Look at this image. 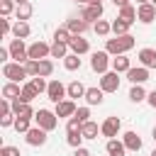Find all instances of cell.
Wrapping results in <instances>:
<instances>
[{
	"label": "cell",
	"instance_id": "obj_21",
	"mask_svg": "<svg viewBox=\"0 0 156 156\" xmlns=\"http://www.w3.org/2000/svg\"><path fill=\"white\" fill-rule=\"evenodd\" d=\"M132 68V61H129V56L127 54H122V56H115L112 58V71L115 73H127Z\"/></svg>",
	"mask_w": 156,
	"mask_h": 156
},
{
	"label": "cell",
	"instance_id": "obj_52",
	"mask_svg": "<svg viewBox=\"0 0 156 156\" xmlns=\"http://www.w3.org/2000/svg\"><path fill=\"white\" fill-rule=\"evenodd\" d=\"M15 2H17V5H22V2H29V0H15Z\"/></svg>",
	"mask_w": 156,
	"mask_h": 156
},
{
	"label": "cell",
	"instance_id": "obj_42",
	"mask_svg": "<svg viewBox=\"0 0 156 156\" xmlns=\"http://www.w3.org/2000/svg\"><path fill=\"white\" fill-rule=\"evenodd\" d=\"M0 34H2V37L12 34V24H10V20H7V17H2V20H0Z\"/></svg>",
	"mask_w": 156,
	"mask_h": 156
},
{
	"label": "cell",
	"instance_id": "obj_36",
	"mask_svg": "<svg viewBox=\"0 0 156 156\" xmlns=\"http://www.w3.org/2000/svg\"><path fill=\"white\" fill-rule=\"evenodd\" d=\"M71 32H68V27H58L56 32H54V41H61V44H68L71 41Z\"/></svg>",
	"mask_w": 156,
	"mask_h": 156
},
{
	"label": "cell",
	"instance_id": "obj_28",
	"mask_svg": "<svg viewBox=\"0 0 156 156\" xmlns=\"http://www.w3.org/2000/svg\"><path fill=\"white\" fill-rule=\"evenodd\" d=\"M83 132L80 129H76V132H66V144L68 146H73V149H78V146H83Z\"/></svg>",
	"mask_w": 156,
	"mask_h": 156
},
{
	"label": "cell",
	"instance_id": "obj_48",
	"mask_svg": "<svg viewBox=\"0 0 156 156\" xmlns=\"http://www.w3.org/2000/svg\"><path fill=\"white\" fill-rule=\"evenodd\" d=\"M115 2V7H124V5H129V0H112Z\"/></svg>",
	"mask_w": 156,
	"mask_h": 156
},
{
	"label": "cell",
	"instance_id": "obj_41",
	"mask_svg": "<svg viewBox=\"0 0 156 156\" xmlns=\"http://www.w3.org/2000/svg\"><path fill=\"white\" fill-rule=\"evenodd\" d=\"M15 119H17V115H15V112L2 115V117H0V127H15Z\"/></svg>",
	"mask_w": 156,
	"mask_h": 156
},
{
	"label": "cell",
	"instance_id": "obj_53",
	"mask_svg": "<svg viewBox=\"0 0 156 156\" xmlns=\"http://www.w3.org/2000/svg\"><path fill=\"white\" fill-rule=\"evenodd\" d=\"M73 2H83V5H85V2H88V0H73Z\"/></svg>",
	"mask_w": 156,
	"mask_h": 156
},
{
	"label": "cell",
	"instance_id": "obj_13",
	"mask_svg": "<svg viewBox=\"0 0 156 156\" xmlns=\"http://www.w3.org/2000/svg\"><path fill=\"white\" fill-rule=\"evenodd\" d=\"M136 20H139L141 24H151V22L156 20V7H154L151 2L139 5V7H136Z\"/></svg>",
	"mask_w": 156,
	"mask_h": 156
},
{
	"label": "cell",
	"instance_id": "obj_2",
	"mask_svg": "<svg viewBox=\"0 0 156 156\" xmlns=\"http://www.w3.org/2000/svg\"><path fill=\"white\" fill-rule=\"evenodd\" d=\"M2 76L12 83H22L29 73L24 68V63H17V61H10V63H2Z\"/></svg>",
	"mask_w": 156,
	"mask_h": 156
},
{
	"label": "cell",
	"instance_id": "obj_15",
	"mask_svg": "<svg viewBox=\"0 0 156 156\" xmlns=\"http://www.w3.org/2000/svg\"><path fill=\"white\" fill-rule=\"evenodd\" d=\"M68 49H71V54L83 56V54H88V51H90V44H88V39H83V37H71Z\"/></svg>",
	"mask_w": 156,
	"mask_h": 156
},
{
	"label": "cell",
	"instance_id": "obj_39",
	"mask_svg": "<svg viewBox=\"0 0 156 156\" xmlns=\"http://www.w3.org/2000/svg\"><path fill=\"white\" fill-rule=\"evenodd\" d=\"M32 83H34V88L39 90V95H41V93H46V88H49V83H46L41 76H34V78H32Z\"/></svg>",
	"mask_w": 156,
	"mask_h": 156
},
{
	"label": "cell",
	"instance_id": "obj_25",
	"mask_svg": "<svg viewBox=\"0 0 156 156\" xmlns=\"http://www.w3.org/2000/svg\"><path fill=\"white\" fill-rule=\"evenodd\" d=\"M34 98H39V90H37V88H34V83L29 80V83H24V85H22V95H20V100H22V102H32Z\"/></svg>",
	"mask_w": 156,
	"mask_h": 156
},
{
	"label": "cell",
	"instance_id": "obj_1",
	"mask_svg": "<svg viewBox=\"0 0 156 156\" xmlns=\"http://www.w3.org/2000/svg\"><path fill=\"white\" fill-rule=\"evenodd\" d=\"M134 37L132 34H124V37H115V39H107L105 41V51L110 54V56H122V54H127L129 49H134Z\"/></svg>",
	"mask_w": 156,
	"mask_h": 156
},
{
	"label": "cell",
	"instance_id": "obj_30",
	"mask_svg": "<svg viewBox=\"0 0 156 156\" xmlns=\"http://www.w3.org/2000/svg\"><path fill=\"white\" fill-rule=\"evenodd\" d=\"M93 32H95L98 37H107V34L112 32V22H107V20H98V22L93 24Z\"/></svg>",
	"mask_w": 156,
	"mask_h": 156
},
{
	"label": "cell",
	"instance_id": "obj_51",
	"mask_svg": "<svg viewBox=\"0 0 156 156\" xmlns=\"http://www.w3.org/2000/svg\"><path fill=\"white\" fill-rule=\"evenodd\" d=\"M151 136H154V141H156V127H154V129H151Z\"/></svg>",
	"mask_w": 156,
	"mask_h": 156
},
{
	"label": "cell",
	"instance_id": "obj_49",
	"mask_svg": "<svg viewBox=\"0 0 156 156\" xmlns=\"http://www.w3.org/2000/svg\"><path fill=\"white\" fill-rule=\"evenodd\" d=\"M85 5H102V0H88Z\"/></svg>",
	"mask_w": 156,
	"mask_h": 156
},
{
	"label": "cell",
	"instance_id": "obj_22",
	"mask_svg": "<svg viewBox=\"0 0 156 156\" xmlns=\"http://www.w3.org/2000/svg\"><path fill=\"white\" fill-rule=\"evenodd\" d=\"M66 90H68V100H76V98H85V85L80 83V80H73V83H68L66 85Z\"/></svg>",
	"mask_w": 156,
	"mask_h": 156
},
{
	"label": "cell",
	"instance_id": "obj_3",
	"mask_svg": "<svg viewBox=\"0 0 156 156\" xmlns=\"http://www.w3.org/2000/svg\"><path fill=\"white\" fill-rule=\"evenodd\" d=\"M34 122H37V127H41V129H46V132H54L56 127H58V117H56V112H51V110H37V115H34Z\"/></svg>",
	"mask_w": 156,
	"mask_h": 156
},
{
	"label": "cell",
	"instance_id": "obj_47",
	"mask_svg": "<svg viewBox=\"0 0 156 156\" xmlns=\"http://www.w3.org/2000/svg\"><path fill=\"white\" fill-rule=\"evenodd\" d=\"M146 102H149V105H151V107L156 110V90H151V93L146 95Z\"/></svg>",
	"mask_w": 156,
	"mask_h": 156
},
{
	"label": "cell",
	"instance_id": "obj_9",
	"mask_svg": "<svg viewBox=\"0 0 156 156\" xmlns=\"http://www.w3.org/2000/svg\"><path fill=\"white\" fill-rule=\"evenodd\" d=\"M119 129H122L119 117H107V119L100 124V134H102V136H107V139H115V136L119 134Z\"/></svg>",
	"mask_w": 156,
	"mask_h": 156
},
{
	"label": "cell",
	"instance_id": "obj_34",
	"mask_svg": "<svg viewBox=\"0 0 156 156\" xmlns=\"http://www.w3.org/2000/svg\"><path fill=\"white\" fill-rule=\"evenodd\" d=\"M146 95H149V93H146L141 85H132V88H129V100H132V102H144Z\"/></svg>",
	"mask_w": 156,
	"mask_h": 156
},
{
	"label": "cell",
	"instance_id": "obj_35",
	"mask_svg": "<svg viewBox=\"0 0 156 156\" xmlns=\"http://www.w3.org/2000/svg\"><path fill=\"white\" fill-rule=\"evenodd\" d=\"M80 63H83V61H80V56H76V54H68V56L63 58V68H66V71H78Z\"/></svg>",
	"mask_w": 156,
	"mask_h": 156
},
{
	"label": "cell",
	"instance_id": "obj_29",
	"mask_svg": "<svg viewBox=\"0 0 156 156\" xmlns=\"http://www.w3.org/2000/svg\"><path fill=\"white\" fill-rule=\"evenodd\" d=\"M129 27H132L129 22H124V20L117 17V20L112 22V34H115V37H124V34H129Z\"/></svg>",
	"mask_w": 156,
	"mask_h": 156
},
{
	"label": "cell",
	"instance_id": "obj_24",
	"mask_svg": "<svg viewBox=\"0 0 156 156\" xmlns=\"http://www.w3.org/2000/svg\"><path fill=\"white\" fill-rule=\"evenodd\" d=\"M29 34H32V27L27 22H15L12 24V37L15 39H27Z\"/></svg>",
	"mask_w": 156,
	"mask_h": 156
},
{
	"label": "cell",
	"instance_id": "obj_7",
	"mask_svg": "<svg viewBox=\"0 0 156 156\" xmlns=\"http://www.w3.org/2000/svg\"><path fill=\"white\" fill-rule=\"evenodd\" d=\"M100 90L102 93H117L119 90V73L107 71L105 76H100Z\"/></svg>",
	"mask_w": 156,
	"mask_h": 156
},
{
	"label": "cell",
	"instance_id": "obj_16",
	"mask_svg": "<svg viewBox=\"0 0 156 156\" xmlns=\"http://www.w3.org/2000/svg\"><path fill=\"white\" fill-rule=\"evenodd\" d=\"M76 110H78V107H76V102L66 98V100H61V102L56 105V110H54V112H56V117H73V115H76Z\"/></svg>",
	"mask_w": 156,
	"mask_h": 156
},
{
	"label": "cell",
	"instance_id": "obj_26",
	"mask_svg": "<svg viewBox=\"0 0 156 156\" xmlns=\"http://www.w3.org/2000/svg\"><path fill=\"white\" fill-rule=\"evenodd\" d=\"M32 2H22V5H17V10H15V17H17V22H27L29 17H32Z\"/></svg>",
	"mask_w": 156,
	"mask_h": 156
},
{
	"label": "cell",
	"instance_id": "obj_31",
	"mask_svg": "<svg viewBox=\"0 0 156 156\" xmlns=\"http://www.w3.org/2000/svg\"><path fill=\"white\" fill-rule=\"evenodd\" d=\"M51 73H54V61H51V58H41L39 66H37V76L46 78V76H51Z\"/></svg>",
	"mask_w": 156,
	"mask_h": 156
},
{
	"label": "cell",
	"instance_id": "obj_12",
	"mask_svg": "<svg viewBox=\"0 0 156 156\" xmlns=\"http://www.w3.org/2000/svg\"><path fill=\"white\" fill-rule=\"evenodd\" d=\"M136 58H139V66H144V68H156V49H149V46H144V49H139V54H136Z\"/></svg>",
	"mask_w": 156,
	"mask_h": 156
},
{
	"label": "cell",
	"instance_id": "obj_20",
	"mask_svg": "<svg viewBox=\"0 0 156 156\" xmlns=\"http://www.w3.org/2000/svg\"><path fill=\"white\" fill-rule=\"evenodd\" d=\"M66 27H68V32H71L73 37H83V32L88 29V22H85V20H80V17H76V20H68V22H66Z\"/></svg>",
	"mask_w": 156,
	"mask_h": 156
},
{
	"label": "cell",
	"instance_id": "obj_19",
	"mask_svg": "<svg viewBox=\"0 0 156 156\" xmlns=\"http://www.w3.org/2000/svg\"><path fill=\"white\" fill-rule=\"evenodd\" d=\"M105 149H107V154H110V156H124V154H127V146H124V141H122V139H107Z\"/></svg>",
	"mask_w": 156,
	"mask_h": 156
},
{
	"label": "cell",
	"instance_id": "obj_50",
	"mask_svg": "<svg viewBox=\"0 0 156 156\" xmlns=\"http://www.w3.org/2000/svg\"><path fill=\"white\" fill-rule=\"evenodd\" d=\"M146 2H151V0H136V5H146Z\"/></svg>",
	"mask_w": 156,
	"mask_h": 156
},
{
	"label": "cell",
	"instance_id": "obj_44",
	"mask_svg": "<svg viewBox=\"0 0 156 156\" xmlns=\"http://www.w3.org/2000/svg\"><path fill=\"white\" fill-rule=\"evenodd\" d=\"M0 156H20L17 146H0Z\"/></svg>",
	"mask_w": 156,
	"mask_h": 156
},
{
	"label": "cell",
	"instance_id": "obj_37",
	"mask_svg": "<svg viewBox=\"0 0 156 156\" xmlns=\"http://www.w3.org/2000/svg\"><path fill=\"white\" fill-rule=\"evenodd\" d=\"M15 129L22 132V134H27V132L32 129V117H17V119H15Z\"/></svg>",
	"mask_w": 156,
	"mask_h": 156
},
{
	"label": "cell",
	"instance_id": "obj_45",
	"mask_svg": "<svg viewBox=\"0 0 156 156\" xmlns=\"http://www.w3.org/2000/svg\"><path fill=\"white\" fill-rule=\"evenodd\" d=\"M37 66H39V61H32V58H29V61H24V68H27V73H29L32 78L37 76Z\"/></svg>",
	"mask_w": 156,
	"mask_h": 156
},
{
	"label": "cell",
	"instance_id": "obj_43",
	"mask_svg": "<svg viewBox=\"0 0 156 156\" xmlns=\"http://www.w3.org/2000/svg\"><path fill=\"white\" fill-rule=\"evenodd\" d=\"M83 127V122L78 119V117H68V124H66V132H76V129H80Z\"/></svg>",
	"mask_w": 156,
	"mask_h": 156
},
{
	"label": "cell",
	"instance_id": "obj_40",
	"mask_svg": "<svg viewBox=\"0 0 156 156\" xmlns=\"http://www.w3.org/2000/svg\"><path fill=\"white\" fill-rule=\"evenodd\" d=\"M73 117H78V119H80V122L85 124V122H90V110H88V107H78Z\"/></svg>",
	"mask_w": 156,
	"mask_h": 156
},
{
	"label": "cell",
	"instance_id": "obj_6",
	"mask_svg": "<svg viewBox=\"0 0 156 156\" xmlns=\"http://www.w3.org/2000/svg\"><path fill=\"white\" fill-rule=\"evenodd\" d=\"M46 98L54 102V105H58L61 100H66L68 98V90H66V85L61 83V80H49V88H46Z\"/></svg>",
	"mask_w": 156,
	"mask_h": 156
},
{
	"label": "cell",
	"instance_id": "obj_8",
	"mask_svg": "<svg viewBox=\"0 0 156 156\" xmlns=\"http://www.w3.org/2000/svg\"><path fill=\"white\" fill-rule=\"evenodd\" d=\"M27 54H29V58H32V61H41V58L51 56V46H49L46 41H34V44H29Z\"/></svg>",
	"mask_w": 156,
	"mask_h": 156
},
{
	"label": "cell",
	"instance_id": "obj_5",
	"mask_svg": "<svg viewBox=\"0 0 156 156\" xmlns=\"http://www.w3.org/2000/svg\"><path fill=\"white\" fill-rule=\"evenodd\" d=\"M7 49H10V56H12V61H17V63H24V61H29V54H27V44H24V39H10V44H7Z\"/></svg>",
	"mask_w": 156,
	"mask_h": 156
},
{
	"label": "cell",
	"instance_id": "obj_14",
	"mask_svg": "<svg viewBox=\"0 0 156 156\" xmlns=\"http://www.w3.org/2000/svg\"><path fill=\"white\" fill-rule=\"evenodd\" d=\"M80 20H85L88 24L93 22H98V20H102V5H85L83 7V12H80Z\"/></svg>",
	"mask_w": 156,
	"mask_h": 156
},
{
	"label": "cell",
	"instance_id": "obj_55",
	"mask_svg": "<svg viewBox=\"0 0 156 156\" xmlns=\"http://www.w3.org/2000/svg\"><path fill=\"white\" fill-rule=\"evenodd\" d=\"M151 5H154V7H156V0H151Z\"/></svg>",
	"mask_w": 156,
	"mask_h": 156
},
{
	"label": "cell",
	"instance_id": "obj_11",
	"mask_svg": "<svg viewBox=\"0 0 156 156\" xmlns=\"http://www.w3.org/2000/svg\"><path fill=\"white\" fill-rule=\"evenodd\" d=\"M127 80H129L132 85H144V83L149 80V68H144V66H132V68L127 71Z\"/></svg>",
	"mask_w": 156,
	"mask_h": 156
},
{
	"label": "cell",
	"instance_id": "obj_4",
	"mask_svg": "<svg viewBox=\"0 0 156 156\" xmlns=\"http://www.w3.org/2000/svg\"><path fill=\"white\" fill-rule=\"evenodd\" d=\"M110 66H112V58H110L107 51H93V56H90V68H93L95 73L105 76Z\"/></svg>",
	"mask_w": 156,
	"mask_h": 156
},
{
	"label": "cell",
	"instance_id": "obj_32",
	"mask_svg": "<svg viewBox=\"0 0 156 156\" xmlns=\"http://www.w3.org/2000/svg\"><path fill=\"white\" fill-rule=\"evenodd\" d=\"M80 132H83V136L85 139H98V134H100V127L90 119V122H85L83 127H80Z\"/></svg>",
	"mask_w": 156,
	"mask_h": 156
},
{
	"label": "cell",
	"instance_id": "obj_18",
	"mask_svg": "<svg viewBox=\"0 0 156 156\" xmlns=\"http://www.w3.org/2000/svg\"><path fill=\"white\" fill-rule=\"evenodd\" d=\"M20 95H22V85H20V83L7 80V83L2 85V98H5V100H20Z\"/></svg>",
	"mask_w": 156,
	"mask_h": 156
},
{
	"label": "cell",
	"instance_id": "obj_17",
	"mask_svg": "<svg viewBox=\"0 0 156 156\" xmlns=\"http://www.w3.org/2000/svg\"><path fill=\"white\" fill-rule=\"evenodd\" d=\"M122 141H124L127 151H141V136L136 132H124L122 134Z\"/></svg>",
	"mask_w": 156,
	"mask_h": 156
},
{
	"label": "cell",
	"instance_id": "obj_27",
	"mask_svg": "<svg viewBox=\"0 0 156 156\" xmlns=\"http://www.w3.org/2000/svg\"><path fill=\"white\" fill-rule=\"evenodd\" d=\"M68 54H71L68 44H61V41H54L51 44V58H66Z\"/></svg>",
	"mask_w": 156,
	"mask_h": 156
},
{
	"label": "cell",
	"instance_id": "obj_23",
	"mask_svg": "<svg viewBox=\"0 0 156 156\" xmlns=\"http://www.w3.org/2000/svg\"><path fill=\"white\" fill-rule=\"evenodd\" d=\"M102 100H105V93L100 88H88L85 90V102L88 105H102Z\"/></svg>",
	"mask_w": 156,
	"mask_h": 156
},
{
	"label": "cell",
	"instance_id": "obj_33",
	"mask_svg": "<svg viewBox=\"0 0 156 156\" xmlns=\"http://www.w3.org/2000/svg\"><path fill=\"white\" fill-rule=\"evenodd\" d=\"M119 20H124V22H136V7H132V5H124V7H119Z\"/></svg>",
	"mask_w": 156,
	"mask_h": 156
},
{
	"label": "cell",
	"instance_id": "obj_10",
	"mask_svg": "<svg viewBox=\"0 0 156 156\" xmlns=\"http://www.w3.org/2000/svg\"><path fill=\"white\" fill-rule=\"evenodd\" d=\"M46 134H49L46 129H41V127H32V129L24 134V141H27L29 146H44L46 139H49Z\"/></svg>",
	"mask_w": 156,
	"mask_h": 156
},
{
	"label": "cell",
	"instance_id": "obj_46",
	"mask_svg": "<svg viewBox=\"0 0 156 156\" xmlns=\"http://www.w3.org/2000/svg\"><path fill=\"white\" fill-rule=\"evenodd\" d=\"M73 156H93L85 146H78V149H73Z\"/></svg>",
	"mask_w": 156,
	"mask_h": 156
},
{
	"label": "cell",
	"instance_id": "obj_38",
	"mask_svg": "<svg viewBox=\"0 0 156 156\" xmlns=\"http://www.w3.org/2000/svg\"><path fill=\"white\" fill-rule=\"evenodd\" d=\"M12 10H17V2L15 0H0V15L2 17H10Z\"/></svg>",
	"mask_w": 156,
	"mask_h": 156
},
{
	"label": "cell",
	"instance_id": "obj_54",
	"mask_svg": "<svg viewBox=\"0 0 156 156\" xmlns=\"http://www.w3.org/2000/svg\"><path fill=\"white\" fill-rule=\"evenodd\" d=\"M151 156H156V149H154V151H151Z\"/></svg>",
	"mask_w": 156,
	"mask_h": 156
}]
</instances>
